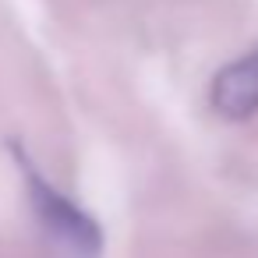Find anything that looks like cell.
Instances as JSON below:
<instances>
[{"instance_id": "cell-1", "label": "cell", "mask_w": 258, "mask_h": 258, "mask_svg": "<svg viewBox=\"0 0 258 258\" xmlns=\"http://www.w3.org/2000/svg\"><path fill=\"white\" fill-rule=\"evenodd\" d=\"M18 156V166L25 173V187H29V198H32V212L36 219L43 223L46 237L68 254V258H99V247H103V233H99V223L78 209L71 198H64L29 159L25 152H15Z\"/></svg>"}, {"instance_id": "cell-2", "label": "cell", "mask_w": 258, "mask_h": 258, "mask_svg": "<svg viewBox=\"0 0 258 258\" xmlns=\"http://www.w3.org/2000/svg\"><path fill=\"white\" fill-rule=\"evenodd\" d=\"M209 103L226 120H244L258 113V46L240 60L226 64L209 89Z\"/></svg>"}]
</instances>
